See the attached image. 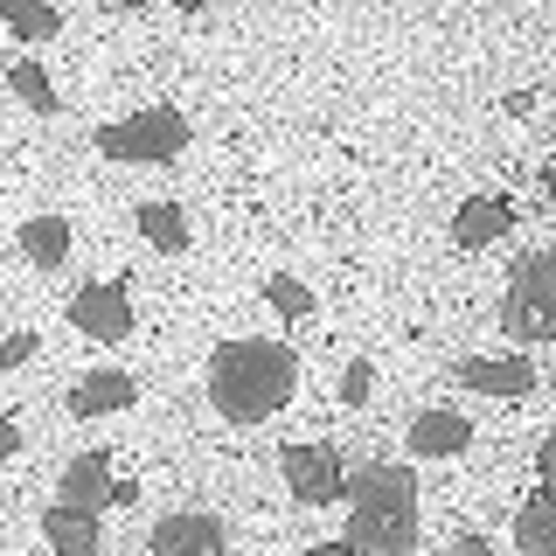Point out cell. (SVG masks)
<instances>
[{
	"instance_id": "ba28073f",
	"label": "cell",
	"mask_w": 556,
	"mask_h": 556,
	"mask_svg": "<svg viewBox=\"0 0 556 556\" xmlns=\"http://www.w3.org/2000/svg\"><path fill=\"white\" fill-rule=\"evenodd\" d=\"M459 382L466 390H486V396H529L535 390V362L529 355H466Z\"/></svg>"
},
{
	"instance_id": "9c48e42d",
	"label": "cell",
	"mask_w": 556,
	"mask_h": 556,
	"mask_svg": "<svg viewBox=\"0 0 556 556\" xmlns=\"http://www.w3.org/2000/svg\"><path fill=\"white\" fill-rule=\"evenodd\" d=\"M223 543H230V535H223L216 515H167L147 549L153 556H223Z\"/></svg>"
},
{
	"instance_id": "7a4b0ae2",
	"label": "cell",
	"mask_w": 556,
	"mask_h": 556,
	"mask_svg": "<svg viewBox=\"0 0 556 556\" xmlns=\"http://www.w3.org/2000/svg\"><path fill=\"white\" fill-rule=\"evenodd\" d=\"M417 543V480L410 466H362L348 480V549L410 556Z\"/></svg>"
},
{
	"instance_id": "277c9868",
	"label": "cell",
	"mask_w": 556,
	"mask_h": 556,
	"mask_svg": "<svg viewBox=\"0 0 556 556\" xmlns=\"http://www.w3.org/2000/svg\"><path fill=\"white\" fill-rule=\"evenodd\" d=\"M181 147H188V118L167 112V104H147L118 126H98V153H112V161H174Z\"/></svg>"
},
{
	"instance_id": "d4e9b609",
	"label": "cell",
	"mask_w": 556,
	"mask_h": 556,
	"mask_svg": "<svg viewBox=\"0 0 556 556\" xmlns=\"http://www.w3.org/2000/svg\"><path fill=\"white\" fill-rule=\"evenodd\" d=\"M306 556H362V549H348V543H320V549H306Z\"/></svg>"
},
{
	"instance_id": "d6986e66",
	"label": "cell",
	"mask_w": 556,
	"mask_h": 556,
	"mask_svg": "<svg viewBox=\"0 0 556 556\" xmlns=\"http://www.w3.org/2000/svg\"><path fill=\"white\" fill-rule=\"evenodd\" d=\"M265 300H271L278 313H286V320H306V313H313V292L300 286V278H271V286H265Z\"/></svg>"
},
{
	"instance_id": "5b68a950",
	"label": "cell",
	"mask_w": 556,
	"mask_h": 556,
	"mask_svg": "<svg viewBox=\"0 0 556 556\" xmlns=\"http://www.w3.org/2000/svg\"><path fill=\"white\" fill-rule=\"evenodd\" d=\"M70 327L91 341H126L132 334V292L126 278H91V286L70 292Z\"/></svg>"
},
{
	"instance_id": "4fadbf2b",
	"label": "cell",
	"mask_w": 556,
	"mask_h": 556,
	"mask_svg": "<svg viewBox=\"0 0 556 556\" xmlns=\"http://www.w3.org/2000/svg\"><path fill=\"white\" fill-rule=\"evenodd\" d=\"M42 535L56 543V556H98V515L91 508H49L42 515Z\"/></svg>"
},
{
	"instance_id": "603a6c76",
	"label": "cell",
	"mask_w": 556,
	"mask_h": 556,
	"mask_svg": "<svg viewBox=\"0 0 556 556\" xmlns=\"http://www.w3.org/2000/svg\"><path fill=\"white\" fill-rule=\"evenodd\" d=\"M445 556H501L486 535H459V543H445Z\"/></svg>"
},
{
	"instance_id": "6da1fadb",
	"label": "cell",
	"mask_w": 556,
	"mask_h": 556,
	"mask_svg": "<svg viewBox=\"0 0 556 556\" xmlns=\"http://www.w3.org/2000/svg\"><path fill=\"white\" fill-rule=\"evenodd\" d=\"M300 390V355L286 341H223L208 355V404L230 425H265Z\"/></svg>"
},
{
	"instance_id": "ac0fdd59",
	"label": "cell",
	"mask_w": 556,
	"mask_h": 556,
	"mask_svg": "<svg viewBox=\"0 0 556 556\" xmlns=\"http://www.w3.org/2000/svg\"><path fill=\"white\" fill-rule=\"evenodd\" d=\"M8 84H14V91H22V98L35 104V112H56V91H49L42 63H14V70H8Z\"/></svg>"
},
{
	"instance_id": "e0dca14e",
	"label": "cell",
	"mask_w": 556,
	"mask_h": 556,
	"mask_svg": "<svg viewBox=\"0 0 556 556\" xmlns=\"http://www.w3.org/2000/svg\"><path fill=\"white\" fill-rule=\"evenodd\" d=\"M0 22L22 35V42H49V35L63 28V14L56 8H22V0H0Z\"/></svg>"
},
{
	"instance_id": "7402d4cb",
	"label": "cell",
	"mask_w": 556,
	"mask_h": 556,
	"mask_svg": "<svg viewBox=\"0 0 556 556\" xmlns=\"http://www.w3.org/2000/svg\"><path fill=\"white\" fill-rule=\"evenodd\" d=\"M14 452H22V425H14V417H8V410H0V466H8V459H14Z\"/></svg>"
},
{
	"instance_id": "5bb4252c",
	"label": "cell",
	"mask_w": 556,
	"mask_h": 556,
	"mask_svg": "<svg viewBox=\"0 0 556 556\" xmlns=\"http://www.w3.org/2000/svg\"><path fill=\"white\" fill-rule=\"evenodd\" d=\"M22 257L35 271H56L63 257H70V223L63 216H28L22 223Z\"/></svg>"
},
{
	"instance_id": "cb8c5ba5",
	"label": "cell",
	"mask_w": 556,
	"mask_h": 556,
	"mask_svg": "<svg viewBox=\"0 0 556 556\" xmlns=\"http://www.w3.org/2000/svg\"><path fill=\"white\" fill-rule=\"evenodd\" d=\"M535 466H543V494H556V431L543 439V452H535Z\"/></svg>"
},
{
	"instance_id": "8992f818",
	"label": "cell",
	"mask_w": 556,
	"mask_h": 556,
	"mask_svg": "<svg viewBox=\"0 0 556 556\" xmlns=\"http://www.w3.org/2000/svg\"><path fill=\"white\" fill-rule=\"evenodd\" d=\"M286 486L292 501H306V508H327V501H348V466L334 445H286Z\"/></svg>"
},
{
	"instance_id": "9a60e30c",
	"label": "cell",
	"mask_w": 556,
	"mask_h": 556,
	"mask_svg": "<svg viewBox=\"0 0 556 556\" xmlns=\"http://www.w3.org/2000/svg\"><path fill=\"white\" fill-rule=\"evenodd\" d=\"M515 549L521 556H556V494H535L515 515Z\"/></svg>"
},
{
	"instance_id": "30bf717a",
	"label": "cell",
	"mask_w": 556,
	"mask_h": 556,
	"mask_svg": "<svg viewBox=\"0 0 556 556\" xmlns=\"http://www.w3.org/2000/svg\"><path fill=\"white\" fill-rule=\"evenodd\" d=\"M132 396H139V382L126 369H91V376H77V390H70V410L77 417H112V410H132Z\"/></svg>"
},
{
	"instance_id": "ffe728a7",
	"label": "cell",
	"mask_w": 556,
	"mask_h": 556,
	"mask_svg": "<svg viewBox=\"0 0 556 556\" xmlns=\"http://www.w3.org/2000/svg\"><path fill=\"white\" fill-rule=\"evenodd\" d=\"M369 390H376V362H348L341 369V404H369Z\"/></svg>"
},
{
	"instance_id": "8fae6325",
	"label": "cell",
	"mask_w": 556,
	"mask_h": 556,
	"mask_svg": "<svg viewBox=\"0 0 556 556\" xmlns=\"http://www.w3.org/2000/svg\"><path fill=\"white\" fill-rule=\"evenodd\" d=\"M56 501H63V508H91V515H98L104 501H112V459H104V452H84V459H70Z\"/></svg>"
},
{
	"instance_id": "52a82bcc",
	"label": "cell",
	"mask_w": 556,
	"mask_h": 556,
	"mask_svg": "<svg viewBox=\"0 0 556 556\" xmlns=\"http://www.w3.org/2000/svg\"><path fill=\"white\" fill-rule=\"evenodd\" d=\"M515 230V202L508 195H473L459 202V216H452V243L459 251H486V243H501Z\"/></svg>"
},
{
	"instance_id": "44dd1931",
	"label": "cell",
	"mask_w": 556,
	"mask_h": 556,
	"mask_svg": "<svg viewBox=\"0 0 556 556\" xmlns=\"http://www.w3.org/2000/svg\"><path fill=\"white\" fill-rule=\"evenodd\" d=\"M28 355H35V334H8V341H0V369H22Z\"/></svg>"
},
{
	"instance_id": "484cf974",
	"label": "cell",
	"mask_w": 556,
	"mask_h": 556,
	"mask_svg": "<svg viewBox=\"0 0 556 556\" xmlns=\"http://www.w3.org/2000/svg\"><path fill=\"white\" fill-rule=\"evenodd\" d=\"M543 195H549V208H556V161L543 167Z\"/></svg>"
},
{
	"instance_id": "7c38bea8",
	"label": "cell",
	"mask_w": 556,
	"mask_h": 556,
	"mask_svg": "<svg viewBox=\"0 0 556 556\" xmlns=\"http://www.w3.org/2000/svg\"><path fill=\"white\" fill-rule=\"evenodd\" d=\"M466 445H473V425H466L459 410H417L410 452H425V459H459Z\"/></svg>"
},
{
	"instance_id": "3957f363",
	"label": "cell",
	"mask_w": 556,
	"mask_h": 556,
	"mask_svg": "<svg viewBox=\"0 0 556 556\" xmlns=\"http://www.w3.org/2000/svg\"><path fill=\"white\" fill-rule=\"evenodd\" d=\"M501 327L515 341H556V257L529 251L501 292Z\"/></svg>"
},
{
	"instance_id": "2e32d148",
	"label": "cell",
	"mask_w": 556,
	"mask_h": 556,
	"mask_svg": "<svg viewBox=\"0 0 556 556\" xmlns=\"http://www.w3.org/2000/svg\"><path fill=\"white\" fill-rule=\"evenodd\" d=\"M139 237L161 251H188V216L174 202H139Z\"/></svg>"
}]
</instances>
